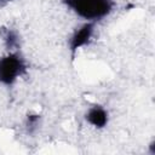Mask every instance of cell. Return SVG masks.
Returning <instances> with one entry per match:
<instances>
[{"label": "cell", "mask_w": 155, "mask_h": 155, "mask_svg": "<svg viewBox=\"0 0 155 155\" xmlns=\"http://www.w3.org/2000/svg\"><path fill=\"white\" fill-rule=\"evenodd\" d=\"M94 31V23L93 22H87L85 24H82L70 38L69 41V48L71 51V53L74 54L79 48L84 47L85 45H87L93 35Z\"/></svg>", "instance_id": "obj_3"}, {"label": "cell", "mask_w": 155, "mask_h": 155, "mask_svg": "<svg viewBox=\"0 0 155 155\" xmlns=\"http://www.w3.org/2000/svg\"><path fill=\"white\" fill-rule=\"evenodd\" d=\"M39 120H40V116L39 115H28L27 117V127L29 130V132H33L38 124H39Z\"/></svg>", "instance_id": "obj_6"}, {"label": "cell", "mask_w": 155, "mask_h": 155, "mask_svg": "<svg viewBox=\"0 0 155 155\" xmlns=\"http://www.w3.org/2000/svg\"><path fill=\"white\" fill-rule=\"evenodd\" d=\"M25 73V64L17 53H8L0 58V84L12 85Z\"/></svg>", "instance_id": "obj_2"}, {"label": "cell", "mask_w": 155, "mask_h": 155, "mask_svg": "<svg viewBox=\"0 0 155 155\" xmlns=\"http://www.w3.org/2000/svg\"><path fill=\"white\" fill-rule=\"evenodd\" d=\"M8 1H12V0H0V5H2V4H6V2H8Z\"/></svg>", "instance_id": "obj_8"}, {"label": "cell", "mask_w": 155, "mask_h": 155, "mask_svg": "<svg viewBox=\"0 0 155 155\" xmlns=\"http://www.w3.org/2000/svg\"><path fill=\"white\" fill-rule=\"evenodd\" d=\"M108 120V111L101 105H94L86 113V121L96 128H103L107 126Z\"/></svg>", "instance_id": "obj_4"}, {"label": "cell", "mask_w": 155, "mask_h": 155, "mask_svg": "<svg viewBox=\"0 0 155 155\" xmlns=\"http://www.w3.org/2000/svg\"><path fill=\"white\" fill-rule=\"evenodd\" d=\"M62 1L75 15L93 23L108 16L114 6L113 0H62Z\"/></svg>", "instance_id": "obj_1"}, {"label": "cell", "mask_w": 155, "mask_h": 155, "mask_svg": "<svg viewBox=\"0 0 155 155\" xmlns=\"http://www.w3.org/2000/svg\"><path fill=\"white\" fill-rule=\"evenodd\" d=\"M150 154H155V142H153L151 144H150Z\"/></svg>", "instance_id": "obj_7"}, {"label": "cell", "mask_w": 155, "mask_h": 155, "mask_svg": "<svg viewBox=\"0 0 155 155\" xmlns=\"http://www.w3.org/2000/svg\"><path fill=\"white\" fill-rule=\"evenodd\" d=\"M5 44L7 46V48H13L17 46L18 44V38L16 35L15 31L12 30H8L6 34H5Z\"/></svg>", "instance_id": "obj_5"}]
</instances>
